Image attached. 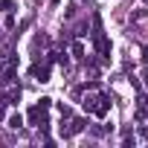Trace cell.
Segmentation results:
<instances>
[{
  "mask_svg": "<svg viewBox=\"0 0 148 148\" xmlns=\"http://www.w3.org/2000/svg\"><path fill=\"white\" fill-rule=\"evenodd\" d=\"M82 105H84V110H87V113L108 116V110H110V96H108V93H96V96H87Z\"/></svg>",
  "mask_w": 148,
  "mask_h": 148,
  "instance_id": "6da1fadb",
  "label": "cell"
},
{
  "mask_svg": "<svg viewBox=\"0 0 148 148\" xmlns=\"http://www.w3.org/2000/svg\"><path fill=\"white\" fill-rule=\"evenodd\" d=\"M49 105H52V99H41L35 108H29V125H38V128H47L49 125V116H47V110H49Z\"/></svg>",
  "mask_w": 148,
  "mask_h": 148,
  "instance_id": "7a4b0ae2",
  "label": "cell"
},
{
  "mask_svg": "<svg viewBox=\"0 0 148 148\" xmlns=\"http://www.w3.org/2000/svg\"><path fill=\"white\" fill-rule=\"evenodd\" d=\"M84 128H87V119H70V122H67V128L61 125V136H64V139H70V136L82 134Z\"/></svg>",
  "mask_w": 148,
  "mask_h": 148,
  "instance_id": "3957f363",
  "label": "cell"
},
{
  "mask_svg": "<svg viewBox=\"0 0 148 148\" xmlns=\"http://www.w3.org/2000/svg\"><path fill=\"white\" fill-rule=\"evenodd\" d=\"M96 49H99L102 61H108V58H110V41H108L102 32H96Z\"/></svg>",
  "mask_w": 148,
  "mask_h": 148,
  "instance_id": "277c9868",
  "label": "cell"
},
{
  "mask_svg": "<svg viewBox=\"0 0 148 148\" xmlns=\"http://www.w3.org/2000/svg\"><path fill=\"white\" fill-rule=\"evenodd\" d=\"M32 76L38 79V82H49V64L44 61V64H32Z\"/></svg>",
  "mask_w": 148,
  "mask_h": 148,
  "instance_id": "5b68a950",
  "label": "cell"
},
{
  "mask_svg": "<svg viewBox=\"0 0 148 148\" xmlns=\"http://www.w3.org/2000/svg\"><path fill=\"white\" fill-rule=\"evenodd\" d=\"M21 125H23V116H21V113H12V116H9V128H15V131H18Z\"/></svg>",
  "mask_w": 148,
  "mask_h": 148,
  "instance_id": "8992f818",
  "label": "cell"
},
{
  "mask_svg": "<svg viewBox=\"0 0 148 148\" xmlns=\"http://www.w3.org/2000/svg\"><path fill=\"white\" fill-rule=\"evenodd\" d=\"M73 55H76V58H84V44H82V41L73 44Z\"/></svg>",
  "mask_w": 148,
  "mask_h": 148,
  "instance_id": "52a82bcc",
  "label": "cell"
},
{
  "mask_svg": "<svg viewBox=\"0 0 148 148\" xmlns=\"http://www.w3.org/2000/svg\"><path fill=\"white\" fill-rule=\"evenodd\" d=\"M139 58H142V61L148 64V47H142V52H139Z\"/></svg>",
  "mask_w": 148,
  "mask_h": 148,
  "instance_id": "ba28073f",
  "label": "cell"
},
{
  "mask_svg": "<svg viewBox=\"0 0 148 148\" xmlns=\"http://www.w3.org/2000/svg\"><path fill=\"white\" fill-rule=\"evenodd\" d=\"M145 82H148V76H145Z\"/></svg>",
  "mask_w": 148,
  "mask_h": 148,
  "instance_id": "9c48e42d",
  "label": "cell"
}]
</instances>
